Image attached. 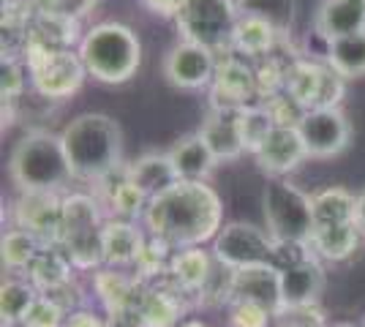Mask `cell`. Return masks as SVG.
Segmentation results:
<instances>
[{"mask_svg":"<svg viewBox=\"0 0 365 327\" xmlns=\"http://www.w3.org/2000/svg\"><path fill=\"white\" fill-rule=\"evenodd\" d=\"M142 227L172 249L207 246L224 227V207L207 180H178L148 202Z\"/></svg>","mask_w":365,"mask_h":327,"instance_id":"1","label":"cell"},{"mask_svg":"<svg viewBox=\"0 0 365 327\" xmlns=\"http://www.w3.org/2000/svg\"><path fill=\"white\" fill-rule=\"evenodd\" d=\"M74 180L96 186L101 177L123 164V134L118 123L101 112L76 115L61 131Z\"/></svg>","mask_w":365,"mask_h":327,"instance_id":"2","label":"cell"},{"mask_svg":"<svg viewBox=\"0 0 365 327\" xmlns=\"http://www.w3.org/2000/svg\"><path fill=\"white\" fill-rule=\"evenodd\" d=\"M9 177L19 191L63 194L71 186L74 172L63 150L61 134L55 137L49 131H28L11 150Z\"/></svg>","mask_w":365,"mask_h":327,"instance_id":"3","label":"cell"},{"mask_svg":"<svg viewBox=\"0 0 365 327\" xmlns=\"http://www.w3.org/2000/svg\"><path fill=\"white\" fill-rule=\"evenodd\" d=\"M79 58L88 77L104 85H123L137 74L142 63V44L137 33L123 22H101L82 33Z\"/></svg>","mask_w":365,"mask_h":327,"instance_id":"4","label":"cell"},{"mask_svg":"<svg viewBox=\"0 0 365 327\" xmlns=\"http://www.w3.org/2000/svg\"><path fill=\"white\" fill-rule=\"evenodd\" d=\"M104 221L107 213L96 194H63V232L58 246L71 256L76 273H93L104 267Z\"/></svg>","mask_w":365,"mask_h":327,"instance_id":"5","label":"cell"},{"mask_svg":"<svg viewBox=\"0 0 365 327\" xmlns=\"http://www.w3.org/2000/svg\"><path fill=\"white\" fill-rule=\"evenodd\" d=\"M262 204H264V229L273 234L275 243H292V246L311 243V234L317 229L311 194L300 191L287 177H270Z\"/></svg>","mask_w":365,"mask_h":327,"instance_id":"6","label":"cell"},{"mask_svg":"<svg viewBox=\"0 0 365 327\" xmlns=\"http://www.w3.org/2000/svg\"><path fill=\"white\" fill-rule=\"evenodd\" d=\"M22 61L31 68L33 90L49 101H63L74 95L88 77L79 49H46L25 41Z\"/></svg>","mask_w":365,"mask_h":327,"instance_id":"7","label":"cell"},{"mask_svg":"<svg viewBox=\"0 0 365 327\" xmlns=\"http://www.w3.org/2000/svg\"><path fill=\"white\" fill-rule=\"evenodd\" d=\"M240 19L237 0H185L175 25L182 41H194L213 52L232 47V33Z\"/></svg>","mask_w":365,"mask_h":327,"instance_id":"8","label":"cell"},{"mask_svg":"<svg viewBox=\"0 0 365 327\" xmlns=\"http://www.w3.org/2000/svg\"><path fill=\"white\" fill-rule=\"evenodd\" d=\"M210 251L218 262H224L232 270H243L257 265H275L278 243L267 229H259L245 221H229L215 234Z\"/></svg>","mask_w":365,"mask_h":327,"instance_id":"9","label":"cell"},{"mask_svg":"<svg viewBox=\"0 0 365 327\" xmlns=\"http://www.w3.org/2000/svg\"><path fill=\"white\" fill-rule=\"evenodd\" d=\"M287 93H292L305 109L338 107L346 93V79L327 61L294 58L287 74Z\"/></svg>","mask_w":365,"mask_h":327,"instance_id":"10","label":"cell"},{"mask_svg":"<svg viewBox=\"0 0 365 327\" xmlns=\"http://www.w3.org/2000/svg\"><path fill=\"white\" fill-rule=\"evenodd\" d=\"M251 104H259L254 63L227 49V55L218 58V68H215V77L210 82V107L243 109Z\"/></svg>","mask_w":365,"mask_h":327,"instance_id":"11","label":"cell"},{"mask_svg":"<svg viewBox=\"0 0 365 327\" xmlns=\"http://www.w3.org/2000/svg\"><path fill=\"white\" fill-rule=\"evenodd\" d=\"M197 306V300L169 279L145 284L131 322L137 327H178Z\"/></svg>","mask_w":365,"mask_h":327,"instance_id":"12","label":"cell"},{"mask_svg":"<svg viewBox=\"0 0 365 327\" xmlns=\"http://www.w3.org/2000/svg\"><path fill=\"white\" fill-rule=\"evenodd\" d=\"M91 289L96 295V303L107 313L115 325L131 322L137 311L139 295L145 289V281H139L134 273L128 276L123 267H98L91 273Z\"/></svg>","mask_w":365,"mask_h":327,"instance_id":"13","label":"cell"},{"mask_svg":"<svg viewBox=\"0 0 365 327\" xmlns=\"http://www.w3.org/2000/svg\"><path fill=\"white\" fill-rule=\"evenodd\" d=\"M308 158H333L351 140V125L341 107L308 109L297 123Z\"/></svg>","mask_w":365,"mask_h":327,"instance_id":"14","label":"cell"},{"mask_svg":"<svg viewBox=\"0 0 365 327\" xmlns=\"http://www.w3.org/2000/svg\"><path fill=\"white\" fill-rule=\"evenodd\" d=\"M215 68H218V52L180 38L167 52L164 77L169 85H175L180 90H202V88H210Z\"/></svg>","mask_w":365,"mask_h":327,"instance_id":"15","label":"cell"},{"mask_svg":"<svg viewBox=\"0 0 365 327\" xmlns=\"http://www.w3.org/2000/svg\"><path fill=\"white\" fill-rule=\"evenodd\" d=\"M14 224L31 229L44 246L61 243L63 232V194L49 191H19L14 204Z\"/></svg>","mask_w":365,"mask_h":327,"instance_id":"16","label":"cell"},{"mask_svg":"<svg viewBox=\"0 0 365 327\" xmlns=\"http://www.w3.org/2000/svg\"><path fill=\"white\" fill-rule=\"evenodd\" d=\"M281 270V300L284 308H303V306H319L324 292V267L314 251H305L297 259H292Z\"/></svg>","mask_w":365,"mask_h":327,"instance_id":"17","label":"cell"},{"mask_svg":"<svg viewBox=\"0 0 365 327\" xmlns=\"http://www.w3.org/2000/svg\"><path fill=\"white\" fill-rule=\"evenodd\" d=\"M254 158H257L259 170L267 172L270 177H287L289 172H294L303 164L308 153H305V145L297 128L275 125L267 134V140L262 142V147L254 153Z\"/></svg>","mask_w":365,"mask_h":327,"instance_id":"18","label":"cell"},{"mask_svg":"<svg viewBox=\"0 0 365 327\" xmlns=\"http://www.w3.org/2000/svg\"><path fill=\"white\" fill-rule=\"evenodd\" d=\"M148 240V229L142 221H125V218H107L101 246H104V265L107 267H134L139 251Z\"/></svg>","mask_w":365,"mask_h":327,"instance_id":"19","label":"cell"},{"mask_svg":"<svg viewBox=\"0 0 365 327\" xmlns=\"http://www.w3.org/2000/svg\"><path fill=\"white\" fill-rule=\"evenodd\" d=\"M232 300L259 303L267 311L278 313L284 308V300H281V270L275 265H257L235 270V297Z\"/></svg>","mask_w":365,"mask_h":327,"instance_id":"20","label":"cell"},{"mask_svg":"<svg viewBox=\"0 0 365 327\" xmlns=\"http://www.w3.org/2000/svg\"><path fill=\"white\" fill-rule=\"evenodd\" d=\"M314 31L324 44L365 31V0H322Z\"/></svg>","mask_w":365,"mask_h":327,"instance_id":"21","label":"cell"},{"mask_svg":"<svg viewBox=\"0 0 365 327\" xmlns=\"http://www.w3.org/2000/svg\"><path fill=\"white\" fill-rule=\"evenodd\" d=\"M213 267H215L213 251H207L205 246H185V249L172 251L167 279L197 300L199 289L207 284Z\"/></svg>","mask_w":365,"mask_h":327,"instance_id":"22","label":"cell"},{"mask_svg":"<svg viewBox=\"0 0 365 327\" xmlns=\"http://www.w3.org/2000/svg\"><path fill=\"white\" fill-rule=\"evenodd\" d=\"M169 161L175 167L178 180H207L213 175L218 158L210 150V145L202 140V134H185L172 145Z\"/></svg>","mask_w":365,"mask_h":327,"instance_id":"23","label":"cell"},{"mask_svg":"<svg viewBox=\"0 0 365 327\" xmlns=\"http://www.w3.org/2000/svg\"><path fill=\"white\" fill-rule=\"evenodd\" d=\"M202 140L210 145L218 161H235L245 153L243 140H240V128H237V109H213L207 112V118L202 120L199 128Z\"/></svg>","mask_w":365,"mask_h":327,"instance_id":"24","label":"cell"},{"mask_svg":"<svg viewBox=\"0 0 365 327\" xmlns=\"http://www.w3.org/2000/svg\"><path fill=\"white\" fill-rule=\"evenodd\" d=\"M74 273L76 267L71 262V256L66 254L63 246L55 243V246H41V251L33 256V262L22 276L31 281L38 292H52L63 284L74 281Z\"/></svg>","mask_w":365,"mask_h":327,"instance_id":"25","label":"cell"},{"mask_svg":"<svg viewBox=\"0 0 365 327\" xmlns=\"http://www.w3.org/2000/svg\"><path fill=\"white\" fill-rule=\"evenodd\" d=\"M281 38L284 36L275 31L273 25L262 22L257 16L240 14L237 25H235V33H232V47L229 49L248 58L251 63H257L262 58H267V55H273L278 44H281Z\"/></svg>","mask_w":365,"mask_h":327,"instance_id":"26","label":"cell"},{"mask_svg":"<svg viewBox=\"0 0 365 327\" xmlns=\"http://www.w3.org/2000/svg\"><path fill=\"white\" fill-rule=\"evenodd\" d=\"M363 232L354 224H330V227H317L311 234V251L324 259V262H346L354 251L360 249Z\"/></svg>","mask_w":365,"mask_h":327,"instance_id":"27","label":"cell"},{"mask_svg":"<svg viewBox=\"0 0 365 327\" xmlns=\"http://www.w3.org/2000/svg\"><path fill=\"white\" fill-rule=\"evenodd\" d=\"M311 207H314L317 227L354 224L357 221V194H351L349 188H322L317 194H311Z\"/></svg>","mask_w":365,"mask_h":327,"instance_id":"28","label":"cell"},{"mask_svg":"<svg viewBox=\"0 0 365 327\" xmlns=\"http://www.w3.org/2000/svg\"><path fill=\"white\" fill-rule=\"evenodd\" d=\"M128 175L150 199L178 183V175H175V167L169 161V153H145V156H139L134 164H128Z\"/></svg>","mask_w":365,"mask_h":327,"instance_id":"29","label":"cell"},{"mask_svg":"<svg viewBox=\"0 0 365 327\" xmlns=\"http://www.w3.org/2000/svg\"><path fill=\"white\" fill-rule=\"evenodd\" d=\"M324 61L344 79L365 77V31L324 44Z\"/></svg>","mask_w":365,"mask_h":327,"instance_id":"30","label":"cell"},{"mask_svg":"<svg viewBox=\"0 0 365 327\" xmlns=\"http://www.w3.org/2000/svg\"><path fill=\"white\" fill-rule=\"evenodd\" d=\"M38 295L41 292L25 276H19V273H14L11 279L3 281V286H0V316H3V325H22V319L28 316V311H31V306L36 303Z\"/></svg>","mask_w":365,"mask_h":327,"instance_id":"31","label":"cell"},{"mask_svg":"<svg viewBox=\"0 0 365 327\" xmlns=\"http://www.w3.org/2000/svg\"><path fill=\"white\" fill-rule=\"evenodd\" d=\"M41 240L31 232V229H25V227H11L9 232L3 234V267L6 270H11V273H25L28 265L33 262V256L41 251Z\"/></svg>","mask_w":365,"mask_h":327,"instance_id":"32","label":"cell"},{"mask_svg":"<svg viewBox=\"0 0 365 327\" xmlns=\"http://www.w3.org/2000/svg\"><path fill=\"white\" fill-rule=\"evenodd\" d=\"M237 9L245 16H257L273 25L281 36H289L297 14V0H237Z\"/></svg>","mask_w":365,"mask_h":327,"instance_id":"33","label":"cell"},{"mask_svg":"<svg viewBox=\"0 0 365 327\" xmlns=\"http://www.w3.org/2000/svg\"><path fill=\"white\" fill-rule=\"evenodd\" d=\"M237 128H240V140H243L245 153H257L262 147V142L267 140V134L275 128V123L270 120L267 109L262 104H251V107L237 109Z\"/></svg>","mask_w":365,"mask_h":327,"instance_id":"34","label":"cell"},{"mask_svg":"<svg viewBox=\"0 0 365 327\" xmlns=\"http://www.w3.org/2000/svg\"><path fill=\"white\" fill-rule=\"evenodd\" d=\"M31 82V68L22 61V55H3L0 66V93L3 101H19Z\"/></svg>","mask_w":365,"mask_h":327,"instance_id":"35","label":"cell"},{"mask_svg":"<svg viewBox=\"0 0 365 327\" xmlns=\"http://www.w3.org/2000/svg\"><path fill=\"white\" fill-rule=\"evenodd\" d=\"M275 313L259 303L232 300L227 306V327H273Z\"/></svg>","mask_w":365,"mask_h":327,"instance_id":"36","label":"cell"},{"mask_svg":"<svg viewBox=\"0 0 365 327\" xmlns=\"http://www.w3.org/2000/svg\"><path fill=\"white\" fill-rule=\"evenodd\" d=\"M259 104L267 109V115H270V120H273L275 125H292V128H297V123L303 120V115L308 112V109H305L292 93H287V90L270 95V98H264V101H259Z\"/></svg>","mask_w":365,"mask_h":327,"instance_id":"37","label":"cell"},{"mask_svg":"<svg viewBox=\"0 0 365 327\" xmlns=\"http://www.w3.org/2000/svg\"><path fill=\"white\" fill-rule=\"evenodd\" d=\"M66 316L61 306L52 300L49 295H38L36 303L31 306L28 316L22 319V327H63L66 325Z\"/></svg>","mask_w":365,"mask_h":327,"instance_id":"38","label":"cell"},{"mask_svg":"<svg viewBox=\"0 0 365 327\" xmlns=\"http://www.w3.org/2000/svg\"><path fill=\"white\" fill-rule=\"evenodd\" d=\"M273 327H327L319 306H303V308H281L275 313Z\"/></svg>","mask_w":365,"mask_h":327,"instance_id":"39","label":"cell"},{"mask_svg":"<svg viewBox=\"0 0 365 327\" xmlns=\"http://www.w3.org/2000/svg\"><path fill=\"white\" fill-rule=\"evenodd\" d=\"M63 327H115V322L109 319L104 311H96V308H76L74 313L66 316V325Z\"/></svg>","mask_w":365,"mask_h":327,"instance_id":"40","label":"cell"},{"mask_svg":"<svg viewBox=\"0 0 365 327\" xmlns=\"http://www.w3.org/2000/svg\"><path fill=\"white\" fill-rule=\"evenodd\" d=\"M182 3L185 0H142V6L155 16H167V19H175L180 14Z\"/></svg>","mask_w":365,"mask_h":327,"instance_id":"41","label":"cell"},{"mask_svg":"<svg viewBox=\"0 0 365 327\" xmlns=\"http://www.w3.org/2000/svg\"><path fill=\"white\" fill-rule=\"evenodd\" d=\"M357 227H360V232L365 237V191L357 194Z\"/></svg>","mask_w":365,"mask_h":327,"instance_id":"42","label":"cell"},{"mask_svg":"<svg viewBox=\"0 0 365 327\" xmlns=\"http://www.w3.org/2000/svg\"><path fill=\"white\" fill-rule=\"evenodd\" d=\"M178 327H210V325H207V322H202V319H197V316H185Z\"/></svg>","mask_w":365,"mask_h":327,"instance_id":"43","label":"cell"}]
</instances>
